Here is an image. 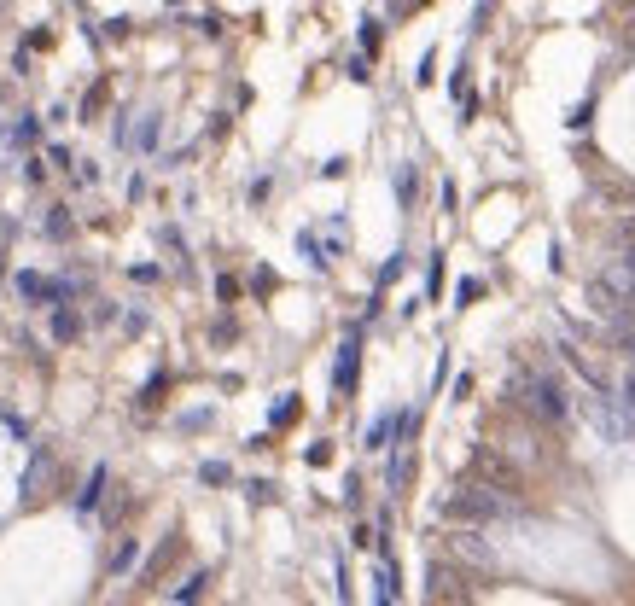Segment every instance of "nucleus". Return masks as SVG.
<instances>
[{
  "mask_svg": "<svg viewBox=\"0 0 635 606\" xmlns=\"http://www.w3.org/2000/svg\"><path fill=\"white\" fill-rule=\"evenodd\" d=\"M606 292L618 303H635V257H618V263L606 269Z\"/></svg>",
  "mask_w": 635,
  "mask_h": 606,
  "instance_id": "obj_1",
  "label": "nucleus"
},
{
  "mask_svg": "<svg viewBox=\"0 0 635 606\" xmlns=\"http://www.w3.org/2000/svg\"><path fill=\"white\" fill-rule=\"evenodd\" d=\"M525 391H531V408H542L548 420H560V414H566V403H560V385H554V379H531Z\"/></svg>",
  "mask_w": 635,
  "mask_h": 606,
  "instance_id": "obj_2",
  "label": "nucleus"
}]
</instances>
